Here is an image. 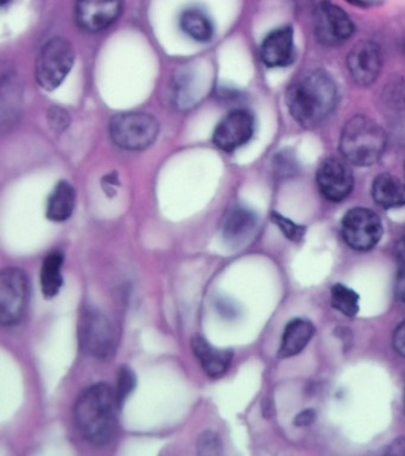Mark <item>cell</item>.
<instances>
[{
    "instance_id": "1",
    "label": "cell",
    "mask_w": 405,
    "mask_h": 456,
    "mask_svg": "<svg viewBox=\"0 0 405 456\" xmlns=\"http://www.w3.org/2000/svg\"><path fill=\"white\" fill-rule=\"evenodd\" d=\"M286 99L294 119L302 126L314 127L336 109V85L325 71H309L289 86Z\"/></svg>"
},
{
    "instance_id": "2",
    "label": "cell",
    "mask_w": 405,
    "mask_h": 456,
    "mask_svg": "<svg viewBox=\"0 0 405 456\" xmlns=\"http://www.w3.org/2000/svg\"><path fill=\"white\" fill-rule=\"evenodd\" d=\"M116 394L104 383L92 385L79 395L74 419L85 440L93 445L109 444L118 429Z\"/></svg>"
},
{
    "instance_id": "3",
    "label": "cell",
    "mask_w": 405,
    "mask_h": 456,
    "mask_svg": "<svg viewBox=\"0 0 405 456\" xmlns=\"http://www.w3.org/2000/svg\"><path fill=\"white\" fill-rule=\"evenodd\" d=\"M385 145V132L369 117L352 118L341 134V152L344 159L354 166L369 167L378 162Z\"/></svg>"
},
{
    "instance_id": "4",
    "label": "cell",
    "mask_w": 405,
    "mask_h": 456,
    "mask_svg": "<svg viewBox=\"0 0 405 456\" xmlns=\"http://www.w3.org/2000/svg\"><path fill=\"white\" fill-rule=\"evenodd\" d=\"M159 132L158 121L151 114L126 112L117 114L109 123L113 142L127 151H141L154 144Z\"/></svg>"
},
{
    "instance_id": "5",
    "label": "cell",
    "mask_w": 405,
    "mask_h": 456,
    "mask_svg": "<svg viewBox=\"0 0 405 456\" xmlns=\"http://www.w3.org/2000/svg\"><path fill=\"white\" fill-rule=\"evenodd\" d=\"M76 53L69 39L54 37L45 43L36 61V80L45 91H54L72 70Z\"/></svg>"
},
{
    "instance_id": "6",
    "label": "cell",
    "mask_w": 405,
    "mask_h": 456,
    "mask_svg": "<svg viewBox=\"0 0 405 456\" xmlns=\"http://www.w3.org/2000/svg\"><path fill=\"white\" fill-rule=\"evenodd\" d=\"M29 298V281L19 267H6L0 273V322L12 327L22 321Z\"/></svg>"
},
{
    "instance_id": "7",
    "label": "cell",
    "mask_w": 405,
    "mask_h": 456,
    "mask_svg": "<svg viewBox=\"0 0 405 456\" xmlns=\"http://www.w3.org/2000/svg\"><path fill=\"white\" fill-rule=\"evenodd\" d=\"M80 342L93 358L108 360L116 353L117 331L112 321L97 309H88L80 323Z\"/></svg>"
},
{
    "instance_id": "8",
    "label": "cell",
    "mask_w": 405,
    "mask_h": 456,
    "mask_svg": "<svg viewBox=\"0 0 405 456\" xmlns=\"http://www.w3.org/2000/svg\"><path fill=\"white\" fill-rule=\"evenodd\" d=\"M314 31L316 38L323 45H343L353 35L354 25L350 16L336 4L320 2L314 10Z\"/></svg>"
},
{
    "instance_id": "9",
    "label": "cell",
    "mask_w": 405,
    "mask_h": 456,
    "mask_svg": "<svg viewBox=\"0 0 405 456\" xmlns=\"http://www.w3.org/2000/svg\"><path fill=\"white\" fill-rule=\"evenodd\" d=\"M343 237L352 248L368 251L375 248L383 234L379 216L368 208H353L343 220Z\"/></svg>"
},
{
    "instance_id": "10",
    "label": "cell",
    "mask_w": 405,
    "mask_h": 456,
    "mask_svg": "<svg viewBox=\"0 0 405 456\" xmlns=\"http://www.w3.org/2000/svg\"><path fill=\"white\" fill-rule=\"evenodd\" d=\"M254 132L255 118L252 113L247 110H234L216 125L213 142L223 151L233 152L250 142Z\"/></svg>"
},
{
    "instance_id": "11",
    "label": "cell",
    "mask_w": 405,
    "mask_h": 456,
    "mask_svg": "<svg viewBox=\"0 0 405 456\" xmlns=\"http://www.w3.org/2000/svg\"><path fill=\"white\" fill-rule=\"evenodd\" d=\"M316 181L322 195L334 202L346 199L354 185L350 163L336 157L323 160L316 174Z\"/></svg>"
},
{
    "instance_id": "12",
    "label": "cell",
    "mask_w": 405,
    "mask_h": 456,
    "mask_svg": "<svg viewBox=\"0 0 405 456\" xmlns=\"http://www.w3.org/2000/svg\"><path fill=\"white\" fill-rule=\"evenodd\" d=\"M123 11V0H77L76 20L88 32H101L111 27Z\"/></svg>"
},
{
    "instance_id": "13",
    "label": "cell",
    "mask_w": 405,
    "mask_h": 456,
    "mask_svg": "<svg viewBox=\"0 0 405 456\" xmlns=\"http://www.w3.org/2000/svg\"><path fill=\"white\" fill-rule=\"evenodd\" d=\"M383 56L376 43L362 41L352 48L347 56V67L352 78L359 86H369L378 78Z\"/></svg>"
},
{
    "instance_id": "14",
    "label": "cell",
    "mask_w": 405,
    "mask_h": 456,
    "mask_svg": "<svg viewBox=\"0 0 405 456\" xmlns=\"http://www.w3.org/2000/svg\"><path fill=\"white\" fill-rule=\"evenodd\" d=\"M261 59L270 68L290 66L295 60L293 28L283 27L270 32L262 43Z\"/></svg>"
},
{
    "instance_id": "15",
    "label": "cell",
    "mask_w": 405,
    "mask_h": 456,
    "mask_svg": "<svg viewBox=\"0 0 405 456\" xmlns=\"http://www.w3.org/2000/svg\"><path fill=\"white\" fill-rule=\"evenodd\" d=\"M191 348L198 362L208 377L219 379L225 376L232 363L233 352L229 349H218L200 337L193 338Z\"/></svg>"
},
{
    "instance_id": "16",
    "label": "cell",
    "mask_w": 405,
    "mask_h": 456,
    "mask_svg": "<svg viewBox=\"0 0 405 456\" xmlns=\"http://www.w3.org/2000/svg\"><path fill=\"white\" fill-rule=\"evenodd\" d=\"M257 224V216L251 209L237 206L223 219V237L231 245L240 244L250 237Z\"/></svg>"
},
{
    "instance_id": "17",
    "label": "cell",
    "mask_w": 405,
    "mask_h": 456,
    "mask_svg": "<svg viewBox=\"0 0 405 456\" xmlns=\"http://www.w3.org/2000/svg\"><path fill=\"white\" fill-rule=\"evenodd\" d=\"M372 195L380 207L398 208L405 206V183L393 175H379L373 182Z\"/></svg>"
},
{
    "instance_id": "18",
    "label": "cell",
    "mask_w": 405,
    "mask_h": 456,
    "mask_svg": "<svg viewBox=\"0 0 405 456\" xmlns=\"http://www.w3.org/2000/svg\"><path fill=\"white\" fill-rule=\"evenodd\" d=\"M314 326L308 320L295 319L287 324L284 330L282 345L279 348L280 358H290L304 351L305 346L314 335Z\"/></svg>"
},
{
    "instance_id": "19",
    "label": "cell",
    "mask_w": 405,
    "mask_h": 456,
    "mask_svg": "<svg viewBox=\"0 0 405 456\" xmlns=\"http://www.w3.org/2000/svg\"><path fill=\"white\" fill-rule=\"evenodd\" d=\"M76 189L67 181L59 182L47 202L48 220L63 223L69 220L76 208Z\"/></svg>"
},
{
    "instance_id": "20",
    "label": "cell",
    "mask_w": 405,
    "mask_h": 456,
    "mask_svg": "<svg viewBox=\"0 0 405 456\" xmlns=\"http://www.w3.org/2000/svg\"><path fill=\"white\" fill-rule=\"evenodd\" d=\"M65 256L55 251L45 256L41 269V289L45 299H52L59 295L63 285L62 265Z\"/></svg>"
},
{
    "instance_id": "21",
    "label": "cell",
    "mask_w": 405,
    "mask_h": 456,
    "mask_svg": "<svg viewBox=\"0 0 405 456\" xmlns=\"http://www.w3.org/2000/svg\"><path fill=\"white\" fill-rule=\"evenodd\" d=\"M180 27L184 34L197 42L211 41L215 25L208 14L200 9H188L180 17Z\"/></svg>"
},
{
    "instance_id": "22",
    "label": "cell",
    "mask_w": 405,
    "mask_h": 456,
    "mask_svg": "<svg viewBox=\"0 0 405 456\" xmlns=\"http://www.w3.org/2000/svg\"><path fill=\"white\" fill-rule=\"evenodd\" d=\"M330 298L334 308L344 316H355L359 312V295L346 285L337 283L330 291Z\"/></svg>"
},
{
    "instance_id": "23",
    "label": "cell",
    "mask_w": 405,
    "mask_h": 456,
    "mask_svg": "<svg viewBox=\"0 0 405 456\" xmlns=\"http://www.w3.org/2000/svg\"><path fill=\"white\" fill-rule=\"evenodd\" d=\"M137 378L136 373L134 372L130 367L122 366L119 370L118 383L115 391L117 403H118L119 409L122 408L126 399L133 394L136 388Z\"/></svg>"
},
{
    "instance_id": "24",
    "label": "cell",
    "mask_w": 405,
    "mask_h": 456,
    "mask_svg": "<svg viewBox=\"0 0 405 456\" xmlns=\"http://www.w3.org/2000/svg\"><path fill=\"white\" fill-rule=\"evenodd\" d=\"M197 447L198 454L204 456L222 455L223 451L222 440L212 431H206L198 436Z\"/></svg>"
},
{
    "instance_id": "25",
    "label": "cell",
    "mask_w": 405,
    "mask_h": 456,
    "mask_svg": "<svg viewBox=\"0 0 405 456\" xmlns=\"http://www.w3.org/2000/svg\"><path fill=\"white\" fill-rule=\"evenodd\" d=\"M272 221L290 240H301V238L304 235V227L298 226L294 221L287 219V217L279 216V214L273 213Z\"/></svg>"
},
{
    "instance_id": "26",
    "label": "cell",
    "mask_w": 405,
    "mask_h": 456,
    "mask_svg": "<svg viewBox=\"0 0 405 456\" xmlns=\"http://www.w3.org/2000/svg\"><path fill=\"white\" fill-rule=\"evenodd\" d=\"M49 123L56 132H62L66 130L69 125V113L61 109H53L48 114Z\"/></svg>"
},
{
    "instance_id": "27",
    "label": "cell",
    "mask_w": 405,
    "mask_h": 456,
    "mask_svg": "<svg viewBox=\"0 0 405 456\" xmlns=\"http://www.w3.org/2000/svg\"><path fill=\"white\" fill-rule=\"evenodd\" d=\"M393 347L396 349L398 354L405 358V321L394 330Z\"/></svg>"
},
{
    "instance_id": "28",
    "label": "cell",
    "mask_w": 405,
    "mask_h": 456,
    "mask_svg": "<svg viewBox=\"0 0 405 456\" xmlns=\"http://www.w3.org/2000/svg\"><path fill=\"white\" fill-rule=\"evenodd\" d=\"M396 295L400 301L405 303V267L398 273L396 280Z\"/></svg>"
},
{
    "instance_id": "29",
    "label": "cell",
    "mask_w": 405,
    "mask_h": 456,
    "mask_svg": "<svg viewBox=\"0 0 405 456\" xmlns=\"http://www.w3.org/2000/svg\"><path fill=\"white\" fill-rule=\"evenodd\" d=\"M387 454L391 455H405V438H400L396 442H393V445H390Z\"/></svg>"
},
{
    "instance_id": "30",
    "label": "cell",
    "mask_w": 405,
    "mask_h": 456,
    "mask_svg": "<svg viewBox=\"0 0 405 456\" xmlns=\"http://www.w3.org/2000/svg\"><path fill=\"white\" fill-rule=\"evenodd\" d=\"M314 419V412H312V410H305V411L297 416L296 424L297 426H308Z\"/></svg>"
},
{
    "instance_id": "31",
    "label": "cell",
    "mask_w": 405,
    "mask_h": 456,
    "mask_svg": "<svg viewBox=\"0 0 405 456\" xmlns=\"http://www.w3.org/2000/svg\"><path fill=\"white\" fill-rule=\"evenodd\" d=\"M9 2H10V0H2V5L5 6L6 4H8Z\"/></svg>"
},
{
    "instance_id": "32",
    "label": "cell",
    "mask_w": 405,
    "mask_h": 456,
    "mask_svg": "<svg viewBox=\"0 0 405 456\" xmlns=\"http://www.w3.org/2000/svg\"><path fill=\"white\" fill-rule=\"evenodd\" d=\"M404 404H405V392H404Z\"/></svg>"
}]
</instances>
